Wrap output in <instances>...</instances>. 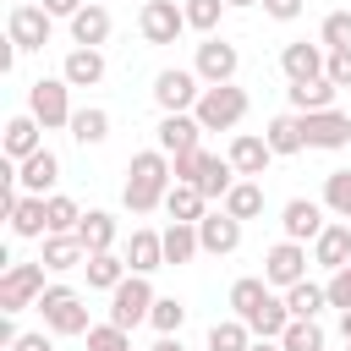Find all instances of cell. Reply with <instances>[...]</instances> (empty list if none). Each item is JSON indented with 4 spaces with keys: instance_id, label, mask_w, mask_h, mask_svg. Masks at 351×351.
Returning a JSON list of instances; mask_svg holds the SVG:
<instances>
[{
    "instance_id": "obj_1",
    "label": "cell",
    "mask_w": 351,
    "mask_h": 351,
    "mask_svg": "<svg viewBox=\"0 0 351 351\" xmlns=\"http://www.w3.org/2000/svg\"><path fill=\"white\" fill-rule=\"evenodd\" d=\"M170 186H176L170 154L143 148V154H132V159H126V186H121V203H126L132 214H154V208L170 197Z\"/></svg>"
},
{
    "instance_id": "obj_2",
    "label": "cell",
    "mask_w": 351,
    "mask_h": 351,
    "mask_svg": "<svg viewBox=\"0 0 351 351\" xmlns=\"http://www.w3.org/2000/svg\"><path fill=\"white\" fill-rule=\"evenodd\" d=\"M38 313H44V329L49 335H88V302L71 291V285H44L38 296Z\"/></svg>"
},
{
    "instance_id": "obj_3",
    "label": "cell",
    "mask_w": 351,
    "mask_h": 351,
    "mask_svg": "<svg viewBox=\"0 0 351 351\" xmlns=\"http://www.w3.org/2000/svg\"><path fill=\"white\" fill-rule=\"evenodd\" d=\"M27 115L44 126V132H55V126H71V82L66 77H38L33 88H27Z\"/></svg>"
},
{
    "instance_id": "obj_4",
    "label": "cell",
    "mask_w": 351,
    "mask_h": 351,
    "mask_svg": "<svg viewBox=\"0 0 351 351\" xmlns=\"http://www.w3.org/2000/svg\"><path fill=\"white\" fill-rule=\"evenodd\" d=\"M154 285H148V274H126L115 291H110V324L115 329H137V324H148V313H154Z\"/></svg>"
},
{
    "instance_id": "obj_5",
    "label": "cell",
    "mask_w": 351,
    "mask_h": 351,
    "mask_svg": "<svg viewBox=\"0 0 351 351\" xmlns=\"http://www.w3.org/2000/svg\"><path fill=\"white\" fill-rule=\"evenodd\" d=\"M197 126L203 132H230L241 115H247V88H236V82H219V88H203V99H197Z\"/></svg>"
},
{
    "instance_id": "obj_6",
    "label": "cell",
    "mask_w": 351,
    "mask_h": 351,
    "mask_svg": "<svg viewBox=\"0 0 351 351\" xmlns=\"http://www.w3.org/2000/svg\"><path fill=\"white\" fill-rule=\"evenodd\" d=\"M197 99H203V77H197V71L165 66V71L154 77V104H159L165 115H192Z\"/></svg>"
},
{
    "instance_id": "obj_7",
    "label": "cell",
    "mask_w": 351,
    "mask_h": 351,
    "mask_svg": "<svg viewBox=\"0 0 351 351\" xmlns=\"http://www.w3.org/2000/svg\"><path fill=\"white\" fill-rule=\"evenodd\" d=\"M38 296H44V263H5V274H0V313L38 307Z\"/></svg>"
},
{
    "instance_id": "obj_8",
    "label": "cell",
    "mask_w": 351,
    "mask_h": 351,
    "mask_svg": "<svg viewBox=\"0 0 351 351\" xmlns=\"http://www.w3.org/2000/svg\"><path fill=\"white\" fill-rule=\"evenodd\" d=\"M236 66H241V49L230 38H203L197 55H192V71L203 77V88H219V82H236Z\"/></svg>"
},
{
    "instance_id": "obj_9",
    "label": "cell",
    "mask_w": 351,
    "mask_h": 351,
    "mask_svg": "<svg viewBox=\"0 0 351 351\" xmlns=\"http://www.w3.org/2000/svg\"><path fill=\"white\" fill-rule=\"evenodd\" d=\"M137 33H143L148 44H176V38L186 33V11H181L176 0H143V11H137Z\"/></svg>"
},
{
    "instance_id": "obj_10",
    "label": "cell",
    "mask_w": 351,
    "mask_h": 351,
    "mask_svg": "<svg viewBox=\"0 0 351 351\" xmlns=\"http://www.w3.org/2000/svg\"><path fill=\"white\" fill-rule=\"evenodd\" d=\"M49 27H55V16L44 5H11V16H5V38L16 44V55L22 49H44L49 44Z\"/></svg>"
},
{
    "instance_id": "obj_11",
    "label": "cell",
    "mask_w": 351,
    "mask_h": 351,
    "mask_svg": "<svg viewBox=\"0 0 351 351\" xmlns=\"http://www.w3.org/2000/svg\"><path fill=\"white\" fill-rule=\"evenodd\" d=\"M263 280L280 285V291L302 285V280H307V247H302V241H274V247L263 252Z\"/></svg>"
},
{
    "instance_id": "obj_12",
    "label": "cell",
    "mask_w": 351,
    "mask_h": 351,
    "mask_svg": "<svg viewBox=\"0 0 351 351\" xmlns=\"http://www.w3.org/2000/svg\"><path fill=\"white\" fill-rule=\"evenodd\" d=\"M302 143H307V148H324V154L346 148V143H351V115H346V110H318V115H302Z\"/></svg>"
},
{
    "instance_id": "obj_13",
    "label": "cell",
    "mask_w": 351,
    "mask_h": 351,
    "mask_svg": "<svg viewBox=\"0 0 351 351\" xmlns=\"http://www.w3.org/2000/svg\"><path fill=\"white\" fill-rule=\"evenodd\" d=\"M324 225H329V219H324V203H313V197H291V203L280 208V230H285V241H302V247H307V241L324 236Z\"/></svg>"
},
{
    "instance_id": "obj_14",
    "label": "cell",
    "mask_w": 351,
    "mask_h": 351,
    "mask_svg": "<svg viewBox=\"0 0 351 351\" xmlns=\"http://www.w3.org/2000/svg\"><path fill=\"white\" fill-rule=\"evenodd\" d=\"M324 66H329V49H324V44L296 38V44L280 49V71H285V82H313V77H324Z\"/></svg>"
},
{
    "instance_id": "obj_15",
    "label": "cell",
    "mask_w": 351,
    "mask_h": 351,
    "mask_svg": "<svg viewBox=\"0 0 351 351\" xmlns=\"http://www.w3.org/2000/svg\"><path fill=\"white\" fill-rule=\"evenodd\" d=\"M197 241H203L208 258H230V252L241 247V219H230L225 208H214V214L197 219Z\"/></svg>"
},
{
    "instance_id": "obj_16",
    "label": "cell",
    "mask_w": 351,
    "mask_h": 351,
    "mask_svg": "<svg viewBox=\"0 0 351 351\" xmlns=\"http://www.w3.org/2000/svg\"><path fill=\"white\" fill-rule=\"evenodd\" d=\"M225 159L236 165V176H241V181H258V176L269 170L274 148H269V137H258V132H236V143H230V154H225Z\"/></svg>"
},
{
    "instance_id": "obj_17",
    "label": "cell",
    "mask_w": 351,
    "mask_h": 351,
    "mask_svg": "<svg viewBox=\"0 0 351 351\" xmlns=\"http://www.w3.org/2000/svg\"><path fill=\"white\" fill-rule=\"evenodd\" d=\"M154 137H159V154H192V148H203L197 137H203V126H197V115H159V126H154Z\"/></svg>"
},
{
    "instance_id": "obj_18",
    "label": "cell",
    "mask_w": 351,
    "mask_h": 351,
    "mask_svg": "<svg viewBox=\"0 0 351 351\" xmlns=\"http://www.w3.org/2000/svg\"><path fill=\"white\" fill-rule=\"evenodd\" d=\"M55 176H60V159H55L49 148H38L33 159H22V165H16V186H22L27 197H49Z\"/></svg>"
},
{
    "instance_id": "obj_19",
    "label": "cell",
    "mask_w": 351,
    "mask_h": 351,
    "mask_svg": "<svg viewBox=\"0 0 351 351\" xmlns=\"http://www.w3.org/2000/svg\"><path fill=\"white\" fill-rule=\"evenodd\" d=\"M104 38H110V5L88 0V5L71 16V44H77V49H99Z\"/></svg>"
},
{
    "instance_id": "obj_20",
    "label": "cell",
    "mask_w": 351,
    "mask_h": 351,
    "mask_svg": "<svg viewBox=\"0 0 351 351\" xmlns=\"http://www.w3.org/2000/svg\"><path fill=\"white\" fill-rule=\"evenodd\" d=\"M313 263H324L329 274L351 263V225H346V219H335V225H324V236L313 241Z\"/></svg>"
},
{
    "instance_id": "obj_21",
    "label": "cell",
    "mask_w": 351,
    "mask_h": 351,
    "mask_svg": "<svg viewBox=\"0 0 351 351\" xmlns=\"http://www.w3.org/2000/svg\"><path fill=\"white\" fill-rule=\"evenodd\" d=\"M126 269L132 274H154V269H165V236L159 230H132V241H126Z\"/></svg>"
},
{
    "instance_id": "obj_22",
    "label": "cell",
    "mask_w": 351,
    "mask_h": 351,
    "mask_svg": "<svg viewBox=\"0 0 351 351\" xmlns=\"http://www.w3.org/2000/svg\"><path fill=\"white\" fill-rule=\"evenodd\" d=\"M60 77L71 82V88H99L104 82V55L99 49H66V60H60Z\"/></svg>"
},
{
    "instance_id": "obj_23",
    "label": "cell",
    "mask_w": 351,
    "mask_h": 351,
    "mask_svg": "<svg viewBox=\"0 0 351 351\" xmlns=\"http://www.w3.org/2000/svg\"><path fill=\"white\" fill-rule=\"evenodd\" d=\"M335 82L329 77H313V82H291L285 88V99H291V110L296 115H318V110H335Z\"/></svg>"
},
{
    "instance_id": "obj_24",
    "label": "cell",
    "mask_w": 351,
    "mask_h": 351,
    "mask_svg": "<svg viewBox=\"0 0 351 351\" xmlns=\"http://www.w3.org/2000/svg\"><path fill=\"white\" fill-rule=\"evenodd\" d=\"M11 219V236H22V241H33V236H49V203L44 197H16V208L5 214Z\"/></svg>"
},
{
    "instance_id": "obj_25",
    "label": "cell",
    "mask_w": 351,
    "mask_h": 351,
    "mask_svg": "<svg viewBox=\"0 0 351 351\" xmlns=\"http://www.w3.org/2000/svg\"><path fill=\"white\" fill-rule=\"evenodd\" d=\"M38 263H44L49 274H66V269H82V263H88V247H82V236H44Z\"/></svg>"
},
{
    "instance_id": "obj_26",
    "label": "cell",
    "mask_w": 351,
    "mask_h": 351,
    "mask_svg": "<svg viewBox=\"0 0 351 351\" xmlns=\"http://www.w3.org/2000/svg\"><path fill=\"white\" fill-rule=\"evenodd\" d=\"M38 132H44V126H38L33 115H11V121H5V159H11V165L33 159V154L44 148V143H38Z\"/></svg>"
},
{
    "instance_id": "obj_27",
    "label": "cell",
    "mask_w": 351,
    "mask_h": 351,
    "mask_svg": "<svg viewBox=\"0 0 351 351\" xmlns=\"http://www.w3.org/2000/svg\"><path fill=\"white\" fill-rule=\"evenodd\" d=\"M203 197H230V186H236V165L230 159H219V154H203V165H197V181H192Z\"/></svg>"
},
{
    "instance_id": "obj_28",
    "label": "cell",
    "mask_w": 351,
    "mask_h": 351,
    "mask_svg": "<svg viewBox=\"0 0 351 351\" xmlns=\"http://www.w3.org/2000/svg\"><path fill=\"white\" fill-rule=\"evenodd\" d=\"M159 236H165V269H176V263H192V258L203 252V241H197V225H181V219H170Z\"/></svg>"
},
{
    "instance_id": "obj_29",
    "label": "cell",
    "mask_w": 351,
    "mask_h": 351,
    "mask_svg": "<svg viewBox=\"0 0 351 351\" xmlns=\"http://www.w3.org/2000/svg\"><path fill=\"white\" fill-rule=\"evenodd\" d=\"M165 214H170V219H181V225H197V219L208 214V197H203L192 181H176V186H170V197H165Z\"/></svg>"
},
{
    "instance_id": "obj_30",
    "label": "cell",
    "mask_w": 351,
    "mask_h": 351,
    "mask_svg": "<svg viewBox=\"0 0 351 351\" xmlns=\"http://www.w3.org/2000/svg\"><path fill=\"white\" fill-rule=\"evenodd\" d=\"M77 236H82L88 252H115V214L110 208H88L82 225H77Z\"/></svg>"
},
{
    "instance_id": "obj_31",
    "label": "cell",
    "mask_w": 351,
    "mask_h": 351,
    "mask_svg": "<svg viewBox=\"0 0 351 351\" xmlns=\"http://www.w3.org/2000/svg\"><path fill=\"white\" fill-rule=\"evenodd\" d=\"M263 137H269V148H274V159H285V154H302L307 143H302V115L291 110V115H274L269 126H263Z\"/></svg>"
},
{
    "instance_id": "obj_32",
    "label": "cell",
    "mask_w": 351,
    "mask_h": 351,
    "mask_svg": "<svg viewBox=\"0 0 351 351\" xmlns=\"http://www.w3.org/2000/svg\"><path fill=\"white\" fill-rule=\"evenodd\" d=\"M269 296H274V291H269V280H258V274L236 280V285H230V318H241V324H247V318H252Z\"/></svg>"
},
{
    "instance_id": "obj_33",
    "label": "cell",
    "mask_w": 351,
    "mask_h": 351,
    "mask_svg": "<svg viewBox=\"0 0 351 351\" xmlns=\"http://www.w3.org/2000/svg\"><path fill=\"white\" fill-rule=\"evenodd\" d=\"M247 329H252L258 340H280V335L291 329V307H285V296H269V302L247 318Z\"/></svg>"
},
{
    "instance_id": "obj_34",
    "label": "cell",
    "mask_w": 351,
    "mask_h": 351,
    "mask_svg": "<svg viewBox=\"0 0 351 351\" xmlns=\"http://www.w3.org/2000/svg\"><path fill=\"white\" fill-rule=\"evenodd\" d=\"M82 269H88V285H93V291H115V285L132 274V269H126V258H115V252H88V263H82Z\"/></svg>"
},
{
    "instance_id": "obj_35",
    "label": "cell",
    "mask_w": 351,
    "mask_h": 351,
    "mask_svg": "<svg viewBox=\"0 0 351 351\" xmlns=\"http://www.w3.org/2000/svg\"><path fill=\"white\" fill-rule=\"evenodd\" d=\"M71 137H77L82 148H99V143L110 137V110H99V104L77 110V115H71Z\"/></svg>"
},
{
    "instance_id": "obj_36",
    "label": "cell",
    "mask_w": 351,
    "mask_h": 351,
    "mask_svg": "<svg viewBox=\"0 0 351 351\" xmlns=\"http://www.w3.org/2000/svg\"><path fill=\"white\" fill-rule=\"evenodd\" d=\"M219 208H225L230 219H241V225H247V219H258V214H263V186H258V181H236V186H230V197H225Z\"/></svg>"
},
{
    "instance_id": "obj_37",
    "label": "cell",
    "mask_w": 351,
    "mask_h": 351,
    "mask_svg": "<svg viewBox=\"0 0 351 351\" xmlns=\"http://www.w3.org/2000/svg\"><path fill=\"white\" fill-rule=\"evenodd\" d=\"M285 307H291V318H318V313L329 307V291L313 285V280H302V285L285 291Z\"/></svg>"
},
{
    "instance_id": "obj_38",
    "label": "cell",
    "mask_w": 351,
    "mask_h": 351,
    "mask_svg": "<svg viewBox=\"0 0 351 351\" xmlns=\"http://www.w3.org/2000/svg\"><path fill=\"white\" fill-rule=\"evenodd\" d=\"M280 346H285V351H329V340H324L318 318H291V329L280 335Z\"/></svg>"
},
{
    "instance_id": "obj_39",
    "label": "cell",
    "mask_w": 351,
    "mask_h": 351,
    "mask_svg": "<svg viewBox=\"0 0 351 351\" xmlns=\"http://www.w3.org/2000/svg\"><path fill=\"white\" fill-rule=\"evenodd\" d=\"M247 346H252V329L241 318H219L208 329V351H247Z\"/></svg>"
},
{
    "instance_id": "obj_40",
    "label": "cell",
    "mask_w": 351,
    "mask_h": 351,
    "mask_svg": "<svg viewBox=\"0 0 351 351\" xmlns=\"http://www.w3.org/2000/svg\"><path fill=\"white\" fill-rule=\"evenodd\" d=\"M324 208L351 225V170H329L324 176Z\"/></svg>"
},
{
    "instance_id": "obj_41",
    "label": "cell",
    "mask_w": 351,
    "mask_h": 351,
    "mask_svg": "<svg viewBox=\"0 0 351 351\" xmlns=\"http://www.w3.org/2000/svg\"><path fill=\"white\" fill-rule=\"evenodd\" d=\"M44 203H49V236H77V225H82V208H77L71 197H60V192H49Z\"/></svg>"
},
{
    "instance_id": "obj_42",
    "label": "cell",
    "mask_w": 351,
    "mask_h": 351,
    "mask_svg": "<svg viewBox=\"0 0 351 351\" xmlns=\"http://www.w3.org/2000/svg\"><path fill=\"white\" fill-rule=\"evenodd\" d=\"M148 324H154L159 335H181V324H186V302L159 296V302H154V313H148Z\"/></svg>"
},
{
    "instance_id": "obj_43",
    "label": "cell",
    "mask_w": 351,
    "mask_h": 351,
    "mask_svg": "<svg viewBox=\"0 0 351 351\" xmlns=\"http://www.w3.org/2000/svg\"><path fill=\"white\" fill-rule=\"evenodd\" d=\"M181 11H186V27H197V33L214 38V27H219V16H225V0H186Z\"/></svg>"
},
{
    "instance_id": "obj_44",
    "label": "cell",
    "mask_w": 351,
    "mask_h": 351,
    "mask_svg": "<svg viewBox=\"0 0 351 351\" xmlns=\"http://www.w3.org/2000/svg\"><path fill=\"white\" fill-rule=\"evenodd\" d=\"M318 44L324 49H351V11H329L324 27H318Z\"/></svg>"
},
{
    "instance_id": "obj_45",
    "label": "cell",
    "mask_w": 351,
    "mask_h": 351,
    "mask_svg": "<svg viewBox=\"0 0 351 351\" xmlns=\"http://www.w3.org/2000/svg\"><path fill=\"white\" fill-rule=\"evenodd\" d=\"M88 351H132V335H126V329H115V324L104 318V324H93V329H88Z\"/></svg>"
},
{
    "instance_id": "obj_46",
    "label": "cell",
    "mask_w": 351,
    "mask_h": 351,
    "mask_svg": "<svg viewBox=\"0 0 351 351\" xmlns=\"http://www.w3.org/2000/svg\"><path fill=\"white\" fill-rule=\"evenodd\" d=\"M324 291H329V307H340V313H346V307H351V263H346V269H335Z\"/></svg>"
},
{
    "instance_id": "obj_47",
    "label": "cell",
    "mask_w": 351,
    "mask_h": 351,
    "mask_svg": "<svg viewBox=\"0 0 351 351\" xmlns=\"http://www.w3.org/2000/svg\"><path fill=\"white\" fill-rule=\"evenodd\" d=\"M324 77H329L335 88H351V49H329V66H324Z\"/></svg>"
},
{
    "instance_id": "obj_48",
    "label": "cell",
    "mask_w": 351,
    "mask_h": 351,
    "mask_svg": "<svg viewBox=\"0 0 351 351\" xmlns=\"http://www.w3.org/2000/svg\"><path fill=\"white\" fill-rule=\"evenodd\" d=\"M307 11V0H263V16H274V22H296Z\"/></svg>"
},
{
    "instance_id": "obj_49",
    "label": "cell",
    "mask_w": 351,
    "mask_h": 351,
    "mask_svg": "<svg viewBox=\"0 0 351 351\" xmlns=\"http://www.w3.org/2000/svg\"><path fill=\"white\" fill-rule=\"evenodd\" d=\"M197 165H203V148H192V154H176V159H170L176 181H197Z\"/></svg>"
},
{
    "instance_id": "obj_50",
    "label": "cell",
    "mask_w": 351,
    "mask_h": 351,
    "mask_svg": "<svg viewBox=\"0 0 351 351\" xmlns=\"http://www.w3.org/2000/svg\"><path fill=\"white\" fill-rule=\"evenodd\" d=\"M11 351H55V340H49V329H27V335H16Z\"/></svg>"
},
{
    "instance_id": "obj_51",
    "label": "cell",
    "mask_w": 351,
    "mask_h": 351,
    "mask_svg": "<svg viewBox=\"0 0 351 351\" xmlns=\"http://www.w3.org/2000/svg\"><path fill=\"white\" fill-rule=\"evenodd\" d=\"M82 5H88V0H44V11H49V16H66V22H71Z\"/></svg>"
},
{
    "instance_id": "obj_52",
    "label": "cell",
    "mask_w": 351,
    "mask_h": 351,
    "mask_svg": "<svg viewBox=\"0 0 351 351\" xmlns=\"http://www.w3.org/2000/svg\"><path fill=\"white\" fill-rule=\"evenodd\" d=\"M148 351H186V346H181V335H159Z\"/></svg>"
},
{
    "instance_id": "obj_53",
    "label": "cell",
    "mask_w": 351,
    "mask_h": 351,
    "mask_svg": "<svg viewBox=\"0 0 351 351\" xmlns=\"http://www.w3.org/2000/svg\"><path fill=\"white\" fill-rule=\"evenodd\" d=\"M340 340H346V346H351V307H346V313H340Z\"/></svg>"
},
{
    "instance_id": "obj_54",
    "label": "cell",
    "mask_w": 351,
    "mask_h": 351,
    "mask_svg": "<svg viewBox=\"0 0 351 351\" xmlns=\"http://www.w3.org/2000/svg\"><path fill=\"white\" fill-rule=\"evenodd\" d=\"M247 351H285V346H280V340H252Z\"/></svg>"
},
{
    "instance_id": "obj_55",
    "label": "cell",
    "mask_w": 351,
    "mask_h": 351,
    "mask_svg": "<svg viewBox=\"0 0 351 351\" xmlns=\"http://www.w3.org/2000/svg\"><path fill=\"white\" fill-rule=\"evenodd\" d=\"M225 5H236V11H247V5H263V0H225Z\"/></svg>"
},
{
    "instance_id": "obj_56",
    "label": "cell",
    "mask_w": 351,
    "mask_h": 351,
    "mask_svg": "<svg viewBox=\"0 0 351 351\" xmlns=\"http://www.w3.org/2000/svg\"><path fill=\"white\" fill-rule=\"evenodd\" d=\"M346 351H351V346H346Z\"/></svg>"
},
{
    "instance_id": "obj_57",
    "label": "cell",
    "mask_w": 351,
    "mask_h": 351,
    "mask_svg": "<svg viewBox=\"0 0 351 351\" xmlns=\"http://www.w3.org/2000/svg\"><path fill=\"white\" fill-rule=\"evenodd\" d=\"M99 5H104V0H99Z\"/></svg>"
}]
</instances>
